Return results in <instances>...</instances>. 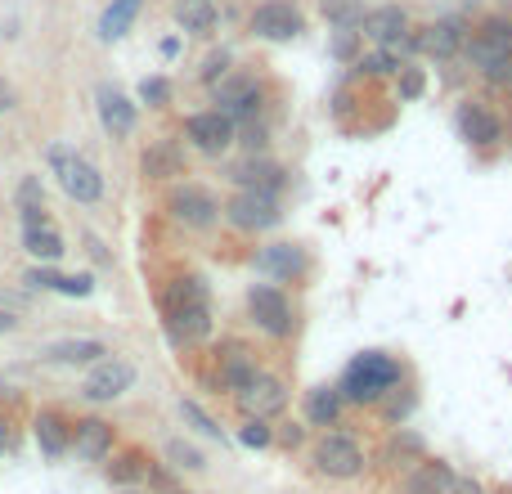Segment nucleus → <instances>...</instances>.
<instances>
[{"label": "nucleus", "instance_id": "44", "mask_svg": "<svg viewBox=\"0 0 512 494\" xmlns=\"http://www.w3.org/2000/svg\"><path fill=\"white\" fill-rule=\"evenodd\" d=\"M333 59H355V32H337L333 36Z\"/></svg>", "mask_w": 512, "mask_h": 494}, {"label": "nucleus", "instance_id": "4", "mask_svg": "<svg viewBox=\"0 0 512 494\" xmlns=\"http://www.w3.org/2000/svg\"><path fill=\"white\" fill-rule=\"evenodd\" d=\"M50 167H54V176H59V185H63V194L72 198V203H99L104 198V176H99L95 167H90L81 153H72V149H63V144H50Z\"/></svg>", "mask_w": 512, "mask_h": 494}, {"label": "nucleus", "instance_id": "29", "mask_svg": "<svg viewBox=\"0 0 512 494\" xmlns=\"http://www.w3.org/2000/svg\"><path fill=\"white\" fill-rule=\"evenodd\" d=\"M459 45H463V27L454 23V18H445V23H432V27H423V32H418V50L436 54V59H450Z\"/></svg>", "mask_w": 512, "mask_h": 494}, {"label": "nucleus", "instance_id": "16", "mask_svg": "<svg viewBox=\"0 0 512 494\" xmlns=\"http://www.w3.org/2000/svg\"><path fill=\"white\" fill-rule=\"evenodd\" d=\"M230 180L239 189H256V194L279 198L283 185H288V171H283L274 158H265V153H248L243 162H234L230 167Z\"/></svg>", "mask_w": 512, "mask_h": 494}, {"label": "nucleus", "instance_id": "45", "mask_svg": "<svg viewBox=\"0 0 512 494\" xmlns=\"http://www.w3.org/2000/svg\"><path fill=\"white\" fill-rule=\"evenodd\" d=\"M225 68H230V54H212V59H207V68H203V81H221Z\"/></svg>", "mask_w": 512, "mask_h": 494}, {"label": "nucleus", "instance_id": "42", "mask_svg": "<svg viewBox=\"0 0 512 494\" xmlns=\"http://www.w3.org/2000/svg\"><path fill=\"white\" fill-rule=\"evenodd\" d=\"M396 77H400V99H418V95H423V90H427L423 68H409V63H405V68H400Z\"/></svg>", "mask_w": 512, "mask_h": 494}, {"label": "nucleus", "instance_id": "49", "mask_svg": "<svg viewBox=\"0 0 512 494\" xmlns=\"http://www.w3.org/2000/svg\"><path fill=\"white\" fill-rule=\"evenodd\" d=\"M18 104V95H14V86H9L5 77H0V113H9V108Z\"/></svg>", "mask_w": 512, "mask_h": 494}, {"label": "nucleus", "instance_id": "12", "mask_svg": "<svg viewBox=\"0 0 512 494\" xmlns=\"http://www.w3.org/2000/svg\"><path fill=\"white\" fill-rule=\"evenodd\" d=\"M472 68H481L490 81L499 86H512V41L508 36H490V32H477L468 45H463Z\"/></svg>", "mask_w": 512, "mask_h": 494}, {"label": "nucleus", "instance_id": "15", "mask_svg": "<svg viewBox=\"0 0 512 494\" xmlns=\"http://www.w3.org/2000/svg\"><path fill=\"white\" fill-rule=\"evenodd\" d=\"M32 441L41 450V459L59 463L72 454V418L63 409H36L32 418Z\"/></svg>", "mask_w": 512, "mask_h": 494}, {"label": "nucleus", "instance_id": "50", "mask_svg": "<svg viewBox=\"0 0 512 494\" xmlns=\"http://www.w3.org/2000/svg\"><path fill=\"white\" fill-rule=\"evenodd\" d=\"M14 328H18V315L14 310H0V333H14Z\"/></svg>", "mask_w": 512, "mask_h": 494}, {"label": "nucleus", "instance_id": "35", "mask_svg": "<svg viewBox=\"0 0 512 494\" xmlns=\"http://www.w3.org/2000/svg\"><path fill=\"white\" fill-rule=\"evenodd\" d=\"M176 23L185 27V32H207V27L216 23L212 0H180V5H176Z\"/></svg>", "mask_w": 512, "mask_h": 494}, {"label": "nucleus", "instance_id": "28", "mask_svg": "<svg viewBox=\"0 0 512 494\" xmlns=\"http://www.w3.org/2000/svg\"><path fill=\"white\" fill-rule=\"evenodd\" d=\"M23 247H27V252H32L41 265H54L63 252H68V243H63V234L54 230V221L23 225Z\"/></svg>", "mask_w": 512, "mask_h": 494}, {"label": "nucleus", "instance_id": "31", "mask_svg": "<svg viewBox=\"0 0 512 494\" xmlns=\"http://www.w3.org/2000/svg\"><path fill=\"white\" fill-rule=\"evenodd\" d=\"M162 459H167L176 472H203L207 468L203 450H198L194 441H185V436H171V441L162 445Z\"/></svg>", "mask_w": 512, "mask_h": 494}, {"label": "nucleus", "instance_id": "6", "mask_svg": "<svg viewBox=\"0 0 512 494\" xmlns=\"http://www.w3.org/2000/svg\"><path fill=\"white\" fill-rule=\"evenodd\" d=\"M167 212L176 216L185 230H212V225L225 216V207L216 203L212 189L189 185V180H185V185H176V189L167 194Z\"/></svg>", "mask_w": 512, "mask_h": 494}, {"label": "nucleus", "instance_id": "22", "mask_svg": "<svg viewBox=\"0 0 512 494\" xmlns=\"http://www.w3.org/2000/svg\"><path fill=\"white\" fill-rule=\"evenodd\" d=\"M108 355L104 342H95V337H63V342L45 346L41 360L45 364H63V369H90V364H99Z\"/></svg>", "mask_w": 512, "mask_h": 494}, {"label": "nucleus", "instance_id": "10", "mask_svg": "<svg viewBox=\"0 0 512 494\" xmlns=\"http://www.w3.org/2000/svg\"><path fill=\"white\" fill-rule=\"evenodd\" d=\"M185 140L194 144L198 153H212V158H221V153L230 149L234 140H239V126H234L230 117L221 113V108H207V113L185 117Z\"/></svg>", "mask_w": 512, "mask_h": 494}, {"label": "nucleus", "instance_id": "37", "mask_svg": "<svg viewBox=\"0 0 512 494\" xmlns=\"http://www.w3.org/2000/svg\"><path fill=\"white\" fill-rule=\"evenodd\" d=\"M239 445L243 450H270L274 445V423H265V418H243L239 423Z\"/></svg>", "mask_w": 512, "mask_h": 494}, {"label": "nucleus", "instance_id": "46", "mask_svg": "<svg viewBox=\"0 0 512 494\" xmlns=\"http://www.w3.org/2000/svg\"><path fill=\"white\" fill-rule=\"evenodd\" d=\"M14 450V423H9V414H0V459Z\"/></svg>", "mask_w": 512, "mask_h": 494}, {"label": "nucleus", "instance_id": "30", "mask_svg": "<svg viewBox=\"0 0 512 494\" xmlns=\"http://www.w3.org/2000/svg\"><path fill=\"white\" fill-rule=\"evenodd\" d=\"M162 306H167V310H180V306H212V288H207V279H198V274H185V279H176V283L167 288Z\"/></svg>", "mask_w": 512, "mask_h": 494}, {"label": "nucleus", "instance_id": "51", "mask_svg": "<svg viewBox=\"0 0 512 494\" xmlns=\"http://www.w3.org/2000/svg\"><path fill=\"white\" fill-rule=\"evenodd\" d=\"M167 494H194V490H180V486H176V490H167Z\"/></svg>", "mask_w": 512, "mask_h": 494}, {"label": "nucleus", "instance_id": "47", "mask_svg": "<svg viewBox=\"0 0 512 494\" xmlns=\"http://www.w3.org/2000/svg\"><path fill=\"white\" fill-rule=\"evenodd\" d=\"M481 32H490V36H508V41H512V23H508V18H486V23H481Z\"/></svg>", "mask_w": 512, "mask_h": 494}, {"label": "nucleus", "instance_id": "17", "mask_svg": "<svg viewBox=\"0 0 512 494\" xmlns=\"http://www.w3.org/2000/svg\"><path fill=\"white\" fill-rule=\"evenodd\" d=\"M252 32L265 41H292L297 32H306V18L297 14L292 0H265L252 9Z\"/></svg>", "mask_w": 512, "mask_h": 494}, {"label": "nucleus", "instance_id": "53", "mask_svg": "<svg viewBox=\"0 0 512 494\" xmlns=\"http://www.w3.org/2000/svg\"><path fill=\"white\" fill-rule=\"evenodd\" d=\"M117 494H144V490H117Z\"/></svg>", "mask_w": 512, "mask_h": 494}, {"label": "nucleus", "instance_id": "1", "mask_svg": "<svg viewBox=\"0 0 512 494\" xmlns=\"http://www.w3.org/2000/svg\"><path fill=\"white\" fill-rule=\"evenodd\" d=\"M405 382V360L387 351H360L337 378L346 409H378L391 391Z\"/></svg>", "mask_w": 512, "mask_h": 494}, {"label": "nucleus", "instance_id": "27", "mask_svg": "<svg viewBox=\"0 0 512 494\" xmlns=\"http://www.w3.org/2000/svg\"><path fill=\"white\" fill-rule=\"evenodd\" d=\"M99 122H104V131H113L117 140H122V135L135 131V104L122 95V90L99 86Z\"/></svg>", "mask_w": 512, "mask_h": 494}, {"label": "nucleus", "instance_id": "24", "mask_svg": "<svg viewBox=\"0 0 512 494\" xmlns=\"http://www.w3.org/2000/svg\"><path fill=\"white\" fill-rule=\"evenodd\" d=\"M459 135L468 144H477V149H495V144L504 140V122L481 104H463L459 108Z\"/></svg>", "mask_w": 512, "mask_h": 494}, {"label": "nucleus", "instance_id": "43", "mask_svg": "<svg viewBox=\"0 0 512 494\" xmlns=\"http://www.w3.org/2000/svg\"><path fill=\"white\" fill-rule=\"evenodd\" d=\"M450 494H490V486L481 477H472V472H459V477H454V486H450Z\"/></svg>", "mask_w": 512, "mask_h": 494}, {"label": "nucleus", "instance_id": "36", "mask_svg": "<svg viewBox=\"0 0 512 494\" xmlns=\"http://www.w3.org/2000/svg\"><path fill=\"white\" fill-rule=\"evenodd\" d=\"M180 418H185V427H194L198 436H207V441H225V427L216 423L198 400H180Z\"/></svg>", "mask_w": 512, "mask_h": 494}, {"label": "nucleus", "instance_id": "40", "mask_svg": "<svg viewBox=\"0 0 512 494\" xmlns=\"http://www.w3.org/2000/svg\"><path fill=\"white\" fill-rule=\"evenodd\" d=\"M360 68L369 72V77H391V72H400L405 63H400L391 50H378V54H369V59H360Z\"/></svg>", "mask_w": 512, "mask_h": 494}, {"label": "nucleus", "instance_id": "25", "mask_svg": "<svg viewBox=\"0 0 512 494\" xmlns=\"http://www.w3.org/2000/svg\"><path fill=\"white\" fill-rule=\"evenodd\" d=\"M140 171H144V180H176V176H185V149H180L176 140L149 144V149H144V158H140Z\"/></svg>", "mask_w": 512, "mask_h": 494}, {"label": "nucleus", "instance_id": "21", "mask_svg": "<svg viewBox=\"0 0 512 494\" xmlns=\"http://www.w3.org/2000/svg\"><path fill=\"white\" fill-rule=\"evenodd\" d=\"M342 414H346V400L337 391V382H324V387H310L306 400H301V423L324 432V427H342Z\"/></svg>", "mask_w": 512, "mask_h": 494}, {"label": "nucleus", "instance_id": "32", "mask_svg": "<svg viewBox=\"0 0 512 494\" xmlns=\"http://www.w3.org/2000/svg\"><path fill=\"white\" fill-rule=\"evenodd\" d=\"M414 409H418V396H414V391H409V387H396L378 409H373V414H378L387 427H405Z\"/></svg>", "mask_w": 512, "mask_h": 494}, {"label": "nucleus", "instance_id": "34", "mask_svg": "<svg viewBox=\"0 0 512 494\" xmlns=\"http://www.w3.org/2000/svg\"><path fill=\"white\" fill-rule=\"evenodd\" d=\"M319 9H324V18L337 32H355V27L364 23V14H369L360 0H319Z\"/></svg>", "mask_w": 512, "mask_h": 494}, {"label": "nucleus", "instance_id": "18", "mask_svg": "<svg viewBox=\"0 0 512 494\" xmlns=\"http://www.w3.org/2000/svg\"><path fill=\"white\" fill-rule=\"evenodd\" d=\"M216 108H221L225 117H230L234 126L252 122L256 108H261V86H256L252 77H230L216 86Z\"/></svg>", "mask_w": 512, "mask_h": 494}, {"label": "nucleus", "instance_id": "54", "mask_svg": "<svg viewBox=\"0 0 512 494\" xmlns=\"http://www.w3.org/2000/svg\"><path fill=\"white\" fill-rule=\"evenodd\" d=\"M0 391H5V378H0Z\"/></svg>", "mask_w": 512, "mask_h": 494}, {"label": "nucleus", "instance_id": "41", "mask_svg": "<svg viewBox=\"0 0 512 494\" xmlns=\"http://www.w3.org/2000/svg\"><path fill=\"white\" fill-rule=\"evenodd\" d=\"M140 99H144V104H153V108L171 104V81L167 77H144L140 81Z\"/></svg>", "mask_w": 512, "mask_h": 494}, {"label": "nucleus", "instance_id": "8", "mask_svg": "<svg viewBox=\"0 0 512 494\" xmlns=\"http://www.w3.org/2000/svg\"><path fill=\"white\" fill-rule=\"evenodd\" d=\"M234 405H239L243 418H265V423H274V418L292 405V391H288V382H283L279 373H265L261 369L252 387L234 396Z\"/></svg>", "mask_w": 512, "mask_h": 494}, {"label": "nucleus", "instance_id": "3", "mask_svg": "<svg viewBox=\"0 0 512 494\" xmlns=\"http://www.w3.org/2000/svg\"><path fill=\"white\" fill-rule=\"evenodd\" d=\"M135 378H140V369H135L131 360H122V355H104L99 364H90V373L81 378L77 396L86 400V405H113V400H122L126 391L135 387Z\"/></svg>", "mask_w": 512, "mask_h": 494}, {"label": "nucleus", "instance_id": "20", "mask_svg": "<svg viewBox=\"0 0 512 494\" xmlns=\"http://www.w3.org/2000/svg\"><path fill=\"white\" fill-rule=\"evenodd\" d=\"M149 454L135 450V445H117L113 459L104 463V477L113 490H144L149 486Z\"/></svg>", "mask_w": 512, "mask_h": 494}, {"label": "nucleus", "instance_id": "13", "mask_svg": "<svg viewBox=\"0 0 512 494\" xmlns=\"http://www.w3.org/2000/svg\"><path fill=\"white\" fill-rule=\"evenodd\" d=\"M256 373H261V364H256V355L243 342H225L221 351H216V387L230 391V400L252 387Z\"/></svg>", "mask_w": 512, "mask_h": 494}, {"label": "nucleus", "instance_id": "11", "mask_svg": "<svg viewBox=\"0 0 512 494\" xmlns=\"http://www.w3.org/2000/svg\"><path fill=\"white\" fill-rule=\"evenodd\" d=\"M252 265H256V274H265V279H274V283H297V279H306L310 256L301 243H265L261 252L252 256Z\"/></svg>", "mask_w": 512, "mask_h": 494}, {"label": "nucleus", "instance_id": "19", "mask_svg": "<svg viewBox=\"0 0 512 494\" xmlns=\"http://www.w3.org/2000/svg\"><path fill=\"white\" fill-rule=\"evenodd\" d=\"M427 441H423V432H414V427H387V445L378 450V463L382 468H391V472H405V468H414L418 459H427Z\"/></svg>", "mask_w": 512, "mask_h": 494}, {"label": "nucleus", "instance_id": "7", "mask_svg": "<svg viewBox=\"0 0 512 494\" xmlns=\"http://www.w3.org/2000/svg\"><path fill=\"white\" fill-rule=\"evenodd\" d=\"M225 221H230L234 230H243V234H265V230H274V225L283 221V207H279V198H270V194L239 189V194L225 203Z\"/></svg>", "mask_w": 512, "mask_h": 494}, {"label": "nucleus", "instance_id": "38", "mask_svg": "<svg viewBox=\"0 0 512 494\" xmlns=\"http://www.w3.org/2000/svg\"><path fill=\"white\" fill-rule=\"evenodd\" d=\"M274 445H279V450H288V454L306 450V445H310V427L306 423H279V427H274Z\"/></svg>", "mask_w": 512, "mask_h": 494}, {"label": "nucleus", "instance_id": "14", "mask_svg": "<svg viewBox=\"0 0 512 494\" xmlns=\"http://www.w3.org/2000/svg\"><path fill=\"white\" fill-rule=\"evenodd\" d=\"M454 477H459V468H454L450 459H436V454H427V459H418L414 468L400 472L396 494H450Z\"/></svg>", "mask_w": 512, "mask_h": 494}, {"label": "nucleus", "instance_id": "26", "mask_svg": "<svg viewBox=\"0 0 512 494\" xmlns=\"http://www.w3.org/2000/svg\"><path fill=\"white\" fill-rule=\"evenodd\" d=\"M364 36H369V41H378V45H396L400 36L409 32V14L400 5H382V9H369V14H364Z\"/></svg>", "mask_w": 512, "mask_h": 494}, {"label": "nucleus", "instance_id": "5", "mask_svg": "<svg viewBox=\"0 0 512 494\" xmlns=\"http://www.w3.org/2000/svg\"><path fill=\"white\" fill-rule=\"evenodd\" d=\"M248 315H252V324L261 328L265 337H274V342H288L292 328H297L288 292L274 288V283H252L248 288Z\"/></svg>", "mask_w": 512, "mask_h": 494}, {"label": "nucleus", "instance_id": "48", "mask_svg": "<svg viewBox=\"0 0 512 494\" xmlns=\"http://www.w3.org/2000/svg\"><path fill=\"white\" fill-rule=\"evenodd\" d=\"M86 247H90V256H95V261H99V265H113V256H108V252H104V243H99V239H95V234H86Z\"/></svg>", "mask_w": 512, "mask_h": 494}, {"label": "nucleus", "instance_id": "52", "mask_svg": "<svg viewBox=\"0 0 512 494\" xmlns=\"http://www.w3.org/2000/svg\"><path fill=\"white\" fill-rule=\"evenodd\" d=\"M490 494H512V490H508V486H499V490H490Z\"/></svg>", "mask_w": 512, "mask_h": 494}, {"label": "nucleus", "instance_id": "33", "mask_svg": "<svg viewBox=\"0 0 512 494\" xmlns=\"http://www.w3.org/2000/svg\"><path fill=\"white\" fill-rule=\"evenodd\" d=\"M135 14H140V0H113V5H108V14L99 18V36H104V41L126 36V27L135 23Z\"/></svg>", "mask_w": 512, "mask_h": 494}, {"label": "nucleus", "instance_id": "23", "mask_svg": "<svg viewBox=\"0 0 512 494\" xmlns=\"http://www.w3.org/2000/svg\"><path fill=\"white\" fill-rule=\"evenodd\" d=\"M23 283L36 292H59V297H90V292H95L90 274H59L54 265H32V270L23 274Z\"/></svg>", "mask_w": 512, "mask_h": 494}, {"label": "nucleus", "instance_id": "39", "mask_svg": "<svg viewBox=\"0 0 512 494\" xmlns=\"http://www.w3.org/2000/svg\"><path fill=\"white\" fill-rule=\"evenodd\" d=\"M14 203H18V212H27V207H45V185H41V176H23V180H18Z\"/></svg>", "mask_w": 512, "mask_h": 494}, {"label": "nucleus", "instance_id": "2", "mask_svg": "<svg viewBox=\"0 0 512 494\" xmlns=\"http://www.w3.org/2000/svg\"><path fill=\"white\" fill-rule=\"evenodd\" d=\"M306 450H310V468H315L324 481H337V486L360 481L364 472L373 468L369 445H364L355 432H346V427H324V432H315Z\"/></svg>", "mask_w": 512, "mask_h": 494}, {"label": "nucleus", "instance_id": "9", "mask_svg": "<svg viewBox=\"0 0 512 494\" xmlns=\"http://www.w3.org/2000/svg\"><path fill=\"white\" fill-rule=\"evenodd\" d=\"M117 445H122V436H117V427L108 418H99V414L72 418V454L81 463H108Z\"/></svg>", "mask_w": 512, "mask_h": 494}]
</instances>
